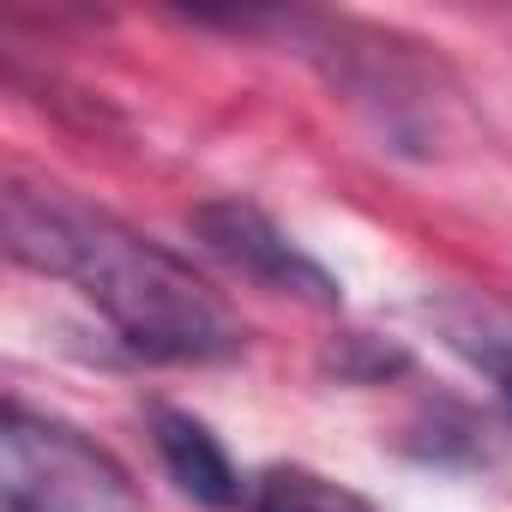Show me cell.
Here are the masks:
<instances>
[{"instance_id":"cell-3","label":"cell","mask_w":512,"mask_h":512,"mask_svg":"<svg viewBox=\"0 0 512 512\" xmlns=\"http://www.w3.org/2000/svg\"><path fill=\"white\" fill-rule=\"evenodd\" d=\"M187 229L199 235V247L211 253L217 266H229L253 290L290 296V302H302L314 314H338L344 308V284L314 260L296 235H284L260 205H247V199H205V205H193Z\"/></svg>"},{"instance_id":"cell-1","label":"cell","mask_w":512,"mask_h":512,"mask_svg":"<svg viewBox=\"0 0 512 512\" xmlns=\"http://www.w3.org/2000/svg\"><path fill=\"white\" fill-rule=\"evenodd\" d=\"M0 241L25 272L73 284L109 320V332L145 362H229L247 344L229 302L181 253L139 235L127 217L79 199L73 187L7 175Z\"/></svg>"},{"instance_id":"cell-4","label":"cell","mask_w":512,"mask_h":512,"mask_svg":"<svg viewBox=\"0 0 512 512\" xmlns=\"http://www.w3.org/2000/svg\"><path fill=\"white\" fill-rule=\"evenodd\" d=\"M151 440H157V458L163 470L199 500V506H247V482L229 458V446L187 410H157L151 416Z\"/></svg>"},{"instance_id":"cell-2","label":"cell","mask_w":512,"mask_h":512,"mask_svg":"<svg viewBox=\"0 0 512 512\" xmlns=\"http://www.w3.org/2000/svg\"><path fill=\"white\" fill-rule=\"evenodd\" d=\"M0 500L7 512H145L139 482L109 446L19 398L0 416Z\"/></svg>"},{"instance_id":"cell-5","label":"cell","mask_w":512,"mask_h":512,"mask_svg":"<svg viewBox=\"0 0 512 512\" xmlns=\"http://www.w3.org/2000/svg\"><path fill=\"white\" fill-rule=\"evenodd\" d=\"M422 314L434 320L446 350H458L494 386V398L512 416V308H500L488 296H434V302H422Z\"/></svg>"},{"instance_id":"cell-6","label":"cell","mask_w":512,"mask_h":512,"mask_svg":"<svg viewBox=\"0 0 512 512\" xmlns=\"http://www.w3.org/2000/svg\"><path fill=\"white\" fill-rule=\"evenodd\" d=\"M247 512H380L350 482L308 470V464H266L247 482Z\"/></svg>"}]
</instances>
